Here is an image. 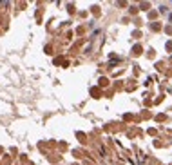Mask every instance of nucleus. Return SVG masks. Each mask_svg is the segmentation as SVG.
Here are the masks:
<instances>
[{
	"instance_id": "1",
	"label": "nucleus",
	"mask_w": 172,
	"mask_h": 165,
	"mask_svg": "<svg viewBox=\"0 0 172 165\" xmlns=\"http://www.w3.org/2000/svg\"><path fill=\"white\" fill-rule=\"evenodd\" d=\"M170 22H172V15H170Z\"/></svg>"
}]
</instances>
